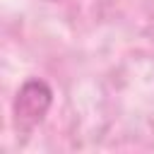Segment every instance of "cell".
Listing matches in <instances>:
<instances>
[{"instance_id":"cell-1","label":"cell","mask_w":154,"mask_h":154,"mask_svg":"<svg viewBox=\"0 0 154 154\" xmlns=\"http://www.w3.org/2000/svg\"><path fill=\"white\" fill-rule=\"evenodd\" d=\"M53 106V89L46 79L38 77H29L19 89L17 96L12 101V116H14V125L22 132L34 130L38 123H43L46 113Z\"/></svg>"},{"instance_id":"cell-2","label":"cell","mask_w":154,"mask_h":154,"mask_svg":"<svg viewBox=\"0 0 154 154\" xmlns=\"http://www.w3.org/2000/svg\"><path fill=\"white\" fill-rule=\"evenodd\" d=\"M43 2H65V0H43Z\"/></svg>"}]
</instances>
